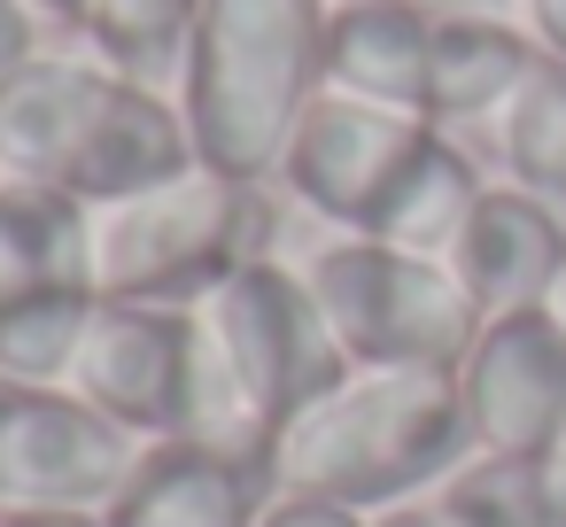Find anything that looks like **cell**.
Listing matches in <instances>:
<instances>
[{
    "label": "cell",
    "mask_w": 566,
    "mask_h": 527,
    "mask_svg": "<svg viewBox=\"0 0 566 527\" xmlns=\"http://www.w3.org/2000/svg\"><path fill=\"white\" fill-rule=\"evenodd\" d=\"M195 164L187 117L171 94L102 71L86 48H48L0 78V179L55 187L86 210L148 194Z\"/></svg>",
    "instance_id": "cell-1"
},
{
    "label": "cell",
    "mask_w": 566,
    "mask_h": 527,
    "mask_svg": "<svg viewBox=\"0 0 566 527\" xmlns=\"http://www.w3.org/2000/svg\"><path fill=\"white\" fill-rule=\"evenodd\" d=\"M465 457H473V434H465L450 372L349 365L318 403H303L280 426L272 488L326 496V504L380 519V512L427 504Z\"/></svg>",
    "instance_id": "cell-2"
},
{
    "label": "cell",
    "mask_w": 566,
    "mask_h": 527,
    "mask_svg": "<svg viewBox=\"0 0 566 527\" xmlns=\"http://www.w3.org/2000/svg\"><path fill=\"white\" fill-rule=\"evenodd\" d=\"M318 94H326V0H202V32L179 78L195 164L272 187Z\"/></svg>",
    "instance_id": "cell-3"
},
{
    "label": "cell",
    "mask_w": 566,
    "mask_h": 527,
    "mask_svg": "<svg viewBox=\"0 0 566 527\" xmlns=\"http://www.w3.org/2000/svg\"><path fill=\"white\" fill-rule=\"evenodd\" d=\"M280 194L187 164L179 179L94 210V295L202 310L249 256H272Z\"/></svg>",
    "instance_id": "cell-4"
},
{
    "label": "cell",
    "mask_w": 566,
    "mask_h": 527,
    "mask_svg": "<svg viewBox=\"0 0 566 527\" xmlns=\"http://www.w3.org/2000/svg\"><path fill=\"white\" fill-rule=\"evenodd\" d=\"M287 264H303L349 365L458 372L481 334V310L442 256H411V249H388L365 233H318Z\"/></svg>",
    "instance_id": "cell-5"
},
{
    "label": "cell",
    "mask_w": 566,
    "mask_h": 527,
    "mask_svg": "<svg viewBox=\"0 0 566 527\" xmlns=\"http://www.w3.org/2000/svg\"><path fill=\"white\" fill-rule=\"evenodd\" d=\"M195 326H202V349L241 380V396L272 426H287L303 403H318L349 372V357H342L303 264H287V256H249L195 310Z\"/></svg>",
    "instance_id": "cell-6"
},
{
    "label": "cell",
    "mask_w": 566,
    "mask_h": 527,
    "mask_svg": "<svg viewBox=\"0 0 566 527\" xmlns=\"http://www.w3.org/2000/svg\"><path fill=\"white\" fill-rule=\"evenodd\" d=\"M140 450L78 388L0 372V512H109Z\"/></svg>",
    "instance_id": "cell-7"
},
{
    "label": "cell",
    "mask_w": 566,
    "mask_h": 527,
    "mask_svg": "<svg viewBox=\"0 0 566 527\" xmlns=\"http://www.w3.org/2000/svg\"><path fill=\"white\" fill-rule=\"evenodd\" d=\"M434 125L380 109V102H349V94H318L311 117L295 125L272 194L287 210H303L318 233H373L388 187L403 179V164L419 156Z\"/></svg>",
    "instance_id": "cell-8"
},
{
    "label": "cell",
    "mask_w": 566,
    "mask_h": 527,
    "mask_svg": "<svg viewBox=\"0 0 566 527\" xmlns=\"http://www.w3.org/2000/svg\"><path fill=\"white\" fill-rule=\"evenodd\" d=\"M458 380V411L473 450L527 457L566 442V326L551 310H504L481 318Z\"/></svg>",
    "instance_id": "cell-9"
},
{
    "label": "cell",
    "mask_w": 566,
    "mask_h": 527,
    "mask_svg": "<svg viewBox=\"0 0 566 527\" xmlns=\"http://www.w3.org/2000/svg\"><path fill=\"white\" fill-rule=\"evenodd\" d=\"M187 380H195V310L171 303H94L86 349L71 365V388L117 419L133 442H171L187 419Z\"/></svg>",
    "instance_id": "cell-10"
},
{
    "label": "cell",
    "mask_w": 566,
    "mask_h": 527,
    "mask_svg": "<svg viewBox=\"0 0 566 527\" xmlns=\"http://www.w3.org/2000/svg\"><path fill=\"white\" fill-rule=\"evenodd\" d=\"M450 272L458 287L473 295L481 318H504V310H543L558 272H566V218L543 210L535 194L489 179L481 210L465 218L458 249H450Z\"/></svg>",
    "instance_id": "cell-11"
},
{
    "label": "cell",
    "mask_w": 566,
    "mask_h": 527,
    "mask_svg": "<svg viewBox=\"0 0 566 527\" xmlns=\"http://www.w3.org/2000/svg\"><path fill=\"white\" fill-rule=\"evenodd\" d=\"M543 48L512 9H442L434 17V63H427V125L458 133L465 148L504 117V102L535 78Z\"/></svg>",
    "instance_id": "cell-12"
},
{
    "label": "cell",
    "mask_w": 566,
    "mask_h": 527,
    "mask_svg": "<svg viewBox=\"0 0 566 527\" xmlns=\"http://www.w3.org/2000/svg\"><path fill=\"white\" fill-rule=\"evenodd\" d=\"M434 0H334L326 9V94L427 117Z\"/></svg>",
    "instance_id": "cell-13"
},
{
    "label": "cell",
    "mask_w": 566,
    "mask_h": 527,
    "mask_svg": "<svg viewBox=\"0 0 566 527\" xmlns=\"http://www.w3.org/2000/svg\"><path fill=\"white\" fill-rule=\"evenodd\" d=\"M272 496L280 488L264 465L218 457L202 442H148L109 504V527H256Z\"/></svg>",
    "instance_id": "cell-14"
},
{
    "label": "cell",
    "mask_w": 566,
    "mask_h": 527,
    "mask_svg": "<svg viewBox=\"0 0 566 527\" xmlns=\"http://www.w3.org/2000/svg\"><path fill=\"white\" fill-rule=\"evenodd\" d=\"M63 287L94 295V210L55 187L0 179V303Z\"/></svg>",
    "instance_id": "cell-15"
},
{
    "label": "cell",
    "mask_w": 566,
    "mask_h": 527,
    "mask_svg": "<svg viewBox=\"0 0 566 527\" xmlns=\"http://www.w3.org/2000/svg\"><path fill=\"white\" fill-rule=\"evenodd\" d=\"M481 194H489V164L458 133H427L419 156L403 164V179L388 187V202H380V218H373L365 241H388V249L450 264V249H458L465 218L481 210Z\"/></svg>",
    "instance_id": "cell-16"
},
{
    "label": "cell",
    "mask_w": 566,
    "mask_h": 527,
    "mask_svg": "<svg viewBox=\"0 0 566 527\" xmlns=\"http://www.w3.org/2000/svg\"><path fill=\"white\" fill-rule=\"evenodd\" d=\"M427 504L442 527H566V442L527 457L473 450Z\"/></svg>",
    "instance_id": "cell-17"
},
{
    "label": "cell",
    "mask_w": 566,
    "mask_h": 527,
    "mask_svg": "<svg viewBox=\"0 0 566 527\" xmlns=\"http://www.w3.org/2000/svg\"><path fill=\"white\" fill-rule=\"evenodd\" d=\"M195 32H202V0H86V17H78V48L102 71L156 86L171 102H179Z\"/></svg>",
    "instance_id": "cell-18"
},
{
    "label": "cell",
    "mask_w": 566,
    "mask_h": 527,
    "mask_svg": "<svg viewBox=\"0 0 566 527\" xmlns=\"http://www.w3.org/2000/svg\"><path fill=\"white\" fill-rule=\"evenodd\" d=\"M473 156L489 164V179H504L566 218V63L543 55L535 78L504 102V117L473 140Z\"/></svg>",
    "instance_id": "cell-19"
},
{
    "label": "cell",
    "mask_w": 566,
    "mask_h": 527,
    "mask_svg": "<svg viewBox=\"0 0 566 527\" xmlns=\"http://www.w3.org/2000/svg\"><path fill=\"white\" fill-rule=\"evenodd\" d=\"M94 303L102 295H86V287L0 303V372H9V380H40V388H71V365L86 349Z\"/></svg>",
    "instance_id": "cell-20"
},
{
    "label": "cell",
    "mask_w": 566,
    "mask_h": 527,
    "mask_svg": "<svg viewBox=\"0 0 566 527\" xmlns=\"http://www.w3.org/2000/svg\"><path fill=\"white\" fill-rule=\"evenodd\" d=\"M48 48H55V32H48V17L32 9V0H0V78H17Z\"/></svg>",
    "instance_id": "cell-21"
},
{
    "label": "cell",
    "mask_w": 566,
    "mask_h": 527,
    "mask_svg": "<svg viewBox=\"0 0 566 527\" xmlns=\"http://www.w3.org/2000/svg\"><path fill=\"white\" fill-rule=\"evenodd\" d=\"M256 527H373V519H365V512H349V504H326V496H287V488H280V496L264 504V519H256Z\"/></svg>",
    "instance_id": "cell-22"
},
{
    "label": "cell",
    "mask_w": 566,
    "mask_h": 527,
    "mask_svg": "<svg viewBox=\"0 0 566 527\" xmlns=\"http://www.w3.org/2000/svg\"><path fill=\"white\" fill-rule=\"evenodd\" d=\"M512 17L527 24V40H535L551 63H566V0H520Z\"/></svg>",
    "instance_id": "cell-23"
},
{
    "label": "cell",
    "mask_w": 566,
    "mask_h": 527,
    "mask_svg": "<svg viewBox=\"0 0 566 527\" xmlns=\"http://www.w3.org/2000/svg\"><path fill=\"white\" fill-rule=\"evenodd\" d=\"M0 527H109V512H0Z\"/></svg>",
    "instance_id": "cell-24"
},
{
    "label": "cell",
    "mask_w": 566,
    "mask_h": 527,
    "mask_svg": "<svg viewBox=\"0 0 566 527\" xmlns=\"http://www.w3.org/2000/svg\"><path fill=\"white\" fill-rule=\"evenodd\" d=\"M40 17H48L55 48H78V17H86V0H40Z\"/></svg>",
    "instance_id": "cell-25"
},
{
    "label": "cell",
    "mask_w": 566,
    "mask_h": 527,
    "mask_svg": "<svg viewBox=\"0 0 566 527\" xmlns=\"http://www.w3.org/2000/svg\"><path fill=\"white\" fill-rule=\"evenodd\" d=\"M373 527H442V519H434V504H403V512H380Z\"/></svg>",
    "instance_id": "cell-26"
},
{
    "label": "cell",
    "mask_w": 566,
    "mask_h": 527,
    "mask_svg": "<svg viewBox=\"0 0 566 527\" xmlns=\"http://www.w3.org/2000/svg\"><path fill=\"white\" fill-rule=\"evenodd\" d=\"M434 9H520V0H434Z\"/></svg>",
    "instance_id": "cell-27"
},
{
    "label": "cell",
    "mask_w": 566,
    "mask_h": 527,
    "mask_svg": "<svg viewBox=\"0 0 566 527\" xmlns=\"http://www.w3.org/2000/svg\"><path fill=\"white\" fill-rule=\"evenodd\" d=\"M543 310H551V318L566 326V272H558V287H551V303H543Z\"/></svg>",
    "instance_id": "cell-28"
},
{
    "label": "cell",
    "mask_w": 566,
    "mask_h": 527,
    "mask_svg": "<svg viewBox=\"0 0 566 527\" xmlns=\"http://www.w3.org/2000/svg\"><path fill=\"white\" fill-rule=\"evenodd\" d=\"M32 9H40V0H32Z\"/></svg>",
    "instance_id": "cell-29"
},
{
    "label": "cell",
    "mask_w": 566,
    "mask_h": 527,
    "mask_svg": "<svg viewBox=\"0 0 566 527\" xmlns=\"http://www.w3.org/2000/svg\"><path fill=\"white\" fill-rule=\"evenodd\" d=\"M326 9H334V0H326Z\"/></svg>",
    "instance_id": "cell-30"
}]
</instances>
